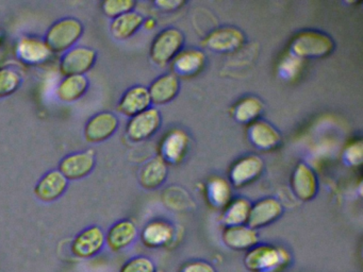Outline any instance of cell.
Instances as JSON below:
<instances>
[{
  "label": "cell",
  "instance_id": "obj_21",
  "mask_svg": "<svg viewBox=\"0 0 363 272\" xmlns=\"http://www.w3.org/2000/svg\"><path fill=\"white\" fill-rule=\"evenodd\" d=\"M205 53L199 49H184L172 61L173 74L179 76H194L205 68Z\"/></svg>",
  "mask_w": 363,
  "mask_h": 272
},
{
  "label": "cell",
  "instance_id": "obj_31",
  "mask_svg": "<svg viewBox=\"0 0 363 272\" xmlns=\"http://www.w3.org/2000/svg\"><path fill=\"white\" fill-rule=\"evenodd\" d=\"M303 66V60L299 59L289 51L279 62L278 74L284 80H294L301 74Z\"/></svg>",
  "mask_w": 363,
  "mask_h": 272
},
{
  "label": "cell",
  "instance_id": "obj_19",
  "mask_svg": "<svg viewBox=\"0 0 363 272\" xmlns=\"http://www.w3.org/2000/svg\"><path fill=\"white\" fill-rule=\"evenodd\" d=\"M138 227L129 219L116 221L106 233V244L114 252L128 248L137 239Z\"/></svg>",
  "mask_w": 363,
  "mask_h": 272
},
{
  "label": "cell",
  "instance_id": "obj_2",
  "mask_svg": "<svg viewBox=\"0 0 363 272\" xmlns=\"http://www.w3.org/2000/svg\"><path fill=\"white\" fill-rule=\"evenodd\" d=\"M335 50V42L326 33L314 30L299 32L293 38L290 52L299 59L316 60L328 57Z\"/></svg>",
  "mask_w": 363,
  "mask_h": 272
},
{
  "label": "cell",
  "instance_id": "obj_18",
  "mask_svg": "<svg viewBox=\"0 0 363 272\" xmlns=\"http://www.w3.org/2000/svg\"><path fill=\"white\" fill-rule=\"evenodd\" d=\"M293 193L301 201H309L315 197L318 191V176L310 166L305 163H299L292 174Z\"/></svg>",
  "mask_w": 363,
  "mask_h": 272
},
{
  "label": "cell",
  "instance_id": "obj_4",
  "mask_svg": "<svg viewBox=\"0 0 363 272\" xmlns=\"http://www.w3.org/2000/svg\"><path fill=\"white\" fill-rule=\"evenodd\" d=\"M97 52L86 46H75L61 57L60 72L65 76H86L96 63Z\"/></svg>",
  "mask_w": 363,
  "mask_h": 272
},
{
  "label": "cell",
  "instance_id": "obj_37",
  "mask_svg": "<svg viewBox=\"0 0 363 272\" xmlns=\"http://www.w3.org/2000/svg\"><path fill=\"white\" fill-rule=\"evenodd\" d=\"M143 26L146 29H152V28H155V26H156V21L152 18L145 19Z\"/></svg>",
  "mask_w": 363,
  "mask_h": 272
},
{
  "label": "cell",
  "instance_id": "obj_27",
  "mask_svg": "<svg viewBox=\"0 0 363 272\" xmlns=\"http://www.w3.org/2000/svg\"><path fill=\"white\" fill-rule=\"evenodd\" d=\"M263 102L255 96H247L237 102L233 108V116L238 123L250 125L260 119Z\"/></svg>",
  "mask_w": 363,
  "mask_h": 272
},
{
  "label": "cell",
  "instance_id": "obj_23",
  "mask_svg": "<svg viewBox=\"0 0 363 272\" xmlns=\"http://www.w3.org/2000/svg\"><path fill=\"white\" fill-rule=\"evenodd\" d=\"M143 15L135 11L121 15L110 23V33L116 40H125L135 35L143 27Z\"/></svg>",
  "mask_w": 363,
  "mask_h": 272
},
{
  "label": "cell",
  "instance_id": "obj_20",
  "mask_svg": "<svg viewBox=\"0 0 363 272\" xmlns=\"http://www.w3.org/2000/svg\"><path fill=\"white\" fill-rule=\"evenodd\" d=\"M180 91L179 76L173 72L162 74L148 87L152 103L164 106L177 97Z\"/></svg>",
  "mask_w": 363,
  "mask_h": 272
},
{
  "label": "cell",
  "instance_id": "obj_24",
  "mask_svg": "<svg viewBox=\"0 0 363 272\" xmlns=\"http://www.w3.org/2000/svg\"><path fill=\"white\" fill-rule=\"evenodd\" d=\"M174 237V227L167 221H150L141 233V240L148 248H159L169 244Z\"/></svg>",
  "mask_w": 363,
  "mask_h": 272
},
{
  "label": "cell",
  "instance_id": "obj_13",
  "mask_svg": "<svg viewBox=\"0 0 363 272\" xmlns=\"http://www.w3.org/2000/svg\"><path fill=\"white\" fill-rule=\"evenodd\" d=\"M190 137L182 129H173L165 134L160 142L159 157L167 164L176 165L182 162L188 153Z\"/></svg>",
  "mask_w": 363,
  "mask_h": 272
},
{
  "label": "cell",
  "instance_id": "obj_6",
  "mask_svg": "<svg viewBox=\"0 0 363 272\" xmlns=\"http://www.w3.org/2000/svg\"><path fill=\"white\" fill-rule=\"evenodd\" d=\"M16 55L25 65L38 66L50 61L54 53L43 38L27 34L21 36L16 42Z\"/></svg>",
  "mask_w": 363,
  "mask_h": 272
},
{
  "label": "cell",
  "instance_id": "obj_11",
  "mask_svg": "<svg viewBox=\"0 0 363 272\" xmlns=\"http://www.w3.org/2000/svg\"><path fill=\"white\" fill-rule=\"evenodd\" d=\"M245 35L235 27L214 30L203 40V46L216 53H233L243 47Z\"/></svg>",
  "mask_w": 363,
  "mask_h": 272
},
{
  "label": "cell",
  "instance_id": "obj_16",
  "mask_svg": "<svg viewBox=\"0 0 363 272\" xmlns=\"http://www.w3.org/2000/svg\"><path fill=\"white\" fill-rule=\"evenodd\" d=\"M282 212L284 208L281 203L275 198L259 200L254 205L252 204L247 225L254 230L267 227L277 220L281 216Z\"/></svg>",
  "mask_w": 363,
  "mask_h": 272
},
{
  "label": "cell",
  "instance_id": "obj_36",
  "mask_svg": "<svg viewBox=\"0 0 363 272\" xmlns=\"http://www.w3.org/2000/svg\"><path fill=\"white\" fill-rule=\"evenodd\" d=\"M157 8H160L161 11L164 12H173V11L178 10L182 8L184 4V1H180V0H159V1L155 2Z\"/></svg>",
  "mask_w": 363,
  "mask_h": 272
},
{
  "label": "cell",
  "instance_id": "obj_22",
  "mask_svg": "<svg viewBox=\"0 0 363 272\" xmlns=\"http://www.w3.org/2000/svg\"><path fill=\"white\" fill-rule=\"evenodd\" d=\"M90 87L86 76H63L56 89V96L61 102L74 103L82 99Z\"/></svg>",
  "mask_w": 363,
  "mask_h": 272
},
{
  "label": "cell",
  "instance_id": "obj_35",
  "mask_svg": "<svg viewBox=\"0 0 363 272\" xmlns=\"http://www.w3.org/2000/svg\"><path fill=\"white\" fill-rule=\"evenodd\" d=\"M182 272H216V270L206 261H193L184 266Z\"/></svg>",
  "mask_w": 363,
  "mask_h": 272
},
{
  "label": "cell",
  "instance_id": "obj_9",
  "mask_svg": "<svg viewBox=\"0 0 363 272\" xmlns=\"http://www.w3.org/2000/svg\"><path fill=\"white\" fill-rule=\"evenodd\" d=\"M120 127L118 117L109 110H101L91 116L84 125V138L91 144H101L116 134Z\"/></svg>",
  "mask_w": 363,
  "mask_h": 272
},
{
  "label": "cell",
  "instance_id": "obj_26",
  "mask_svg": "<svg viewBox=\"0 0 363 272\" xmlns=\"http://www.w3.org/2000/svg\"><path fill=\"white\" fill-rule=\"evenodd\" d=\"M167 164L160 157H152L140 170L139 182L145 189H156L164 183Z\"/></svg>",
  "mask_w": 363,
  "mask_h": 272
},
{
  "label": "cell",
  "instance_id": "obj_33",
  "mask_svg": "<svg viewBox=\"0 0 363 272\" xmlns=\"http://www.w3.org/2000/svg\"><path fill=\"white\" fill-rule=\"evenodd\" d=\"M120 272H156L154 261L146 256H135L127 261Z\"/></svg>",
  "mask_w": 363,
  "mask_h": 272
},
{
  "label": "cell",
  "instance_id": "obj_34",
  "mask_svg": "<svg viewBox=\"0 0 363 272\" xmlns=\"http://www.w3.org/2000/svg\"><path fill=\"white\" fill-rule=\"evenodd\" d=\"M362 142L360 140H354L347 144L343 152V159L345 164L352 167L360 166L362 163Z\"/></svg>",
  "mask_w": 363,
  "mask_h": 272
},
{
  "label": "cell",
  "instance_id": "obj_5",
  "mask_svg": "<svg viewBox=\"0 0 363 272\" xmlns=\"http://www.w3.org/2000/svg\"><path fill=\"white\" fill-rule=\"evenodd\" d=\"M289 255L284 249L273 246H254L245 257V264L256 272H273L288 261Z\"/></svg>",
  "mask_w": 363,
  "mask_h": 272
},
{
  "label": "cell",
  "instance_id": "obj_32",
  "mask_svg": "<svg viewBox=\"0 0 363 272\" xmlns=\"http://www.w3.org/2000/svg\"><path fill=\"white\" fill-rule=\"evenodd\" d=\"M135 2L133 0H107L101 4L104 14L114 19L121 15L131 12L135 8Z\"/></svg>",
  "mask_w": 363,
  "mask_h": 272
},
{
  "label": "cell",
  "instance_id": "obj_1",
  "mask_svg": "<svg viewBox=\"0 0 363 272\" xmlns=\"http://www.w3.org/2000/svg\"><path fill=\"white\" fill-rule=\"evenodd\" d=\"M84 33V26L82 21L67 16L55 21L43 38L52 53H65L77 46Z\"/></svg>",
  "mask_w": 363,
  "mask_h": 272
},
{
  "label": "cell",
  "instance_id": "obj_12",
  "mask_svg": "<svg viewBox=\"0 0 363 272\" xmlns=\"http://www.w3.org/2000/svg\"><path fill=\"white\" fill-rule=\"evenodd\" d=\"M264 170V162L258 155H246L238 159L229 171L230 184L243 187L260 178Z\"/></svg>",
  "mask_w": 363,
  "mask_h": 272
},
{
  "label": "cell",
  "instance_id": "obj_30",
  "mask_svg": "<svg viewBox=\"0 0 363 272\" xmlns=\"http://www.w3.org/2000/svg\"><path fill=\"white\" fill-rule=\"evenodd\" d=\"M23 76L13 67H0V99L9 97L22 86Z\"/></svg>",
  "mask_w": 363,
  "mask_h": 272
},
{
  "label": "cell",
  "instance_id": "obj_8",
  "mask_svg": "<svg viewBox=\"0 0 363 272\" xmlns=\"http://www.w3.org/2000/svg\"><path fill=\"white\" fill-rule=\"evenodd\" d=\"M106 244V233L99 225H91L77 234L71 244V252L78 259L96 256Z\"/></svg>",
  "mask_w": 363,
  "mask_h": 272
},
{
  "label": "cell",
  "instance_id": "obj_38",
  "mask_svg": "<svg viewBox=\"0 0 363 272\" xmlns=\"http://www.w3.org/2000/svg\"><path fill=\"white\" fill-rule=\"evenodd\" d=\"M4 47H5V35H4L3 31L0 29V55L4 51Z\"/></svg>",
  "mask_w": 363,
  "mask_h": 272
},
{
  "label": "cell",
  "instance_id": "obj_10",
  "mask_svg": "<svg viewBox=\"0 0 363 272\" xmlns=\"http://www.w3.org/2000/svg\"><path fill=\"white\" fill-rule=\"evenodd\" d=\"M96 155L91 149L71 153L61 159L58 170L69 181L82 180L94 170Z\"/></svg>",
  "mask_w": 363,
  "mask_h": 272
},
{
  "label": "cell",
  "instance_id": "obj_25",
  "mask_svg": "<svg viewBox=\"0 0 363 272\" xmlns=\"http://www.w3.org/2000/svg\"><path fill=\"white\" fill-rule=\"evenodd\" d=\"M223 240L229 248L244 250L252 249L259 242L258 233L256 230L246 225L227 227L223 233Z\"/></svg>",
  "mask_w": 363,
  "mask_h": 272
},
{
  "label": "cell",
  "instance_id": "obj_17",
  "mask_svg": "<svg viewBox=\"0 0 363 272\" xmlns=\"http://www.w3.org/2000/svg\"><path fill=\"white\" fill-rule=\"evenodd\" d=\"M152 104L148 87L143 86V85H135L123 94L120 101H118V110L125 116L131 118V117L152 108Z\"/></svg>",
  "mask_w": 363,
  "mask_h": 272
},
{
  "label": "cell",
  "instance_id": "obj_14",
  "mask_svg": "<svg viewBox=\"0 0 363 272\" xmlns=\"http://www.w3.org/2000/svg\"><path fill=\"white\" fill-rule=\"evenodd\" d=\"M247 138L255 148L261 151H273L282 142L280 132L267 121L259 119L248 125Z\"/></svg>",
  "mask_w": 363,
  "mask_h": 272
},
{
  "label": "cell",
  "instance_id": "obj_3",
  "mask_svg": "<svg viewBox=\"0 0 363 272\" xmlns=\"http://www.w3.org/2000/svg\"><path fill=\"white\" fill-rule=\"evenodd\" d=\"M184 45V35L180 30L176 28L163 30L152 40L150 59L157 65H167L182 50Z\"/></svg>",
  "mask_w": 363,
  "mask_h": 272
},
{
  "label": "cell",
  "instance_id": "obj_7",
  "mask_svg": "<svg viewBox=\"0 0 363 272\" xmlns=\"http://www.w3.org/2000/svg\"><path fill=\"white\" fill-rule=\"evenodd\" d=\"M162 123L160 112L150 108L129 119L126 125V135L131 142H140L152 137L159 131Z\"/></svg>",
  "mask_w": 363,
  "mask_h": 272
},
{
  "label": "cell",
  "instance_id": "obj_28",
  "mask_svg": "<svg viewBox=\"0 0 363 272\" xmlns=\"http://www.w3.org/2000/svg\"><path fill=\"white\" fill-rule=\"evenodd\" d=\"M231 184L229 181L213 176L207 183L208 201L216 208H225L231 202Z\"/></svg>",
  "mask_w": 363,
  "mask_h": 272
},
{
  "label": "cell",
  "instance_id": "obj_15",
  "mask_svg": "<svg viewBox=\"0 0 363 272\" xmlns=\"http://www.w3.org/2000/svg\"><path fill=\"white\" fill-rule=\"evenodd\" d=\"M69 187V180L58 169L46 172L35 184L33 193L40 201L50 203L62 197Z\"/></svg>",
  "mask_w": 363,
  "mask_h": 272
},
{
  "label": "cell",
  "instance_id": "obj_29",
  "mask_svg": "<svg viewBox=\"0 0 363 272\" xmlns=\"http://www.w3.org/2000/svg\"><path fill=\"white\" fill-rule=\"evenodd\" d=\"M250 208H252V203L247 199L238 198V199L233 200L225 208V212L223 214V223L226 227H238V225H245L247 223L248 217H250Z\"/></svg>",
  "mask_w": 363,
  "mask_h": 272
}]
</instances>
